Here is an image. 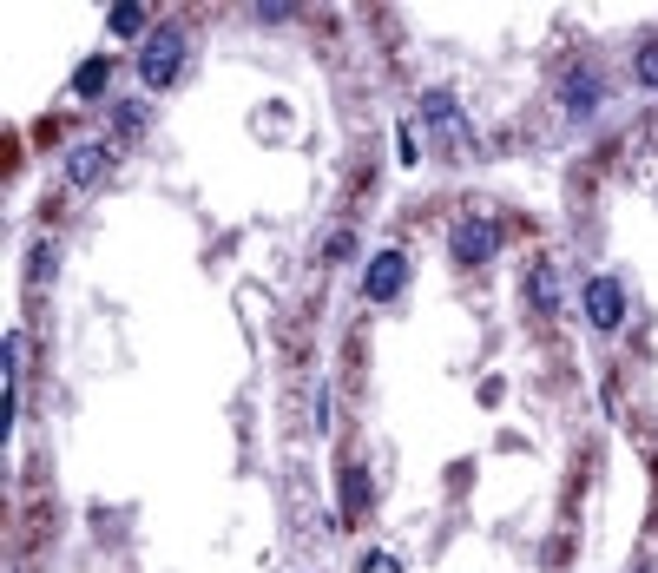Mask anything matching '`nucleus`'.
<instances>
[{"label": "nucleus", "mask_w": 658, "mask_h": 573, "mask_svg": "<svg viewBox=\"0 0 658 573\" xmlns=\"http://www.w3.org/2000/svg\"><path fill=\"white\" fill-rule=\"evenodd\" d=\"M178 66H185V27H152L139 47V80L158 93V86L178 80Z\"/></svg>", "instance_id": "1"}, {"label": "nucleus", "mask_w": 658, "mask_h": 573, "mask_svg": "<svg viewBox=\"0 0 658 573\" xmlns=\"http://www.w3.org/2000/svg\"><path fill=\"white\" fill-rule=\"evenodd\" d=\"M586 317H593V330H619L626 323V290H619V277H593L586 284Z\"/></svg>", "instance_id": "2"}, {"label": "nucleus", "mask_w": 658, "mask_h": 573, "mask_svg": "<svg viewBox=\"0 0 658 573\" xmlns=\"http://www.w3.org/2000/svg\"><path fill=\"white\" fill-rule=\"evenodd\" d=\"M402 284H408V251H376V257H369V277H362V290H369L376 303L402 297Z\"/></svg>", "instance_id": "3"}, {"label": "nucleus", "mask_w": 658, "mask_h": 573, "mask_svg": "<svg viewBox=\"0 0 658 573\" xmlns=\"http://www.w3.org/2000/svg\"><path fill=\"white\" fill-rule=\"evenodd\" d=\"M494 251H501V231H494V224H481V218L455 224V257L461 264H487Z\"/></svg>", "instance_id": "4"}, {"label": "nucleus", "mask_w": 658, "mask_h": 573, "mask_svg": "<svg viewBox=\"0 0 658 573\" xmlns=\"http://www.w3.org/2000/svg\"><path fill=\"white\" fill-rule=\"evenodd\" d=\"M106 172H112L106 145H73V152H66V178H73V185H99Z\"/></svg>", "instance_id": "5"}, {"label": "nucleus", "mask_w": 658, "mask_h": 573, "mask_svg": "<svg viewBox=\"0 0 658 573\" xmlns=\"http://www.w3.org/2000/svg\"><path fill=\"white\" fill-rule=\"evenodd\" d=\"M527 297H533V310H560V271H553V264H533Z\"/></svg>", "instance_id": "6"}, {"label": "nucleus", "mask_w": 658, "mask_h": 573, "mask_svg": "<svg viewBox=\"0 0 658 573\" xmlns=\"http://www.w3.org/2000/svg\"><path fill=\"white\" fill-rule=\"evenodd\" d=\"M145 20H152V14H145L139 0H119V7H112V14H106V27L119 33V40H132V33H145Z\"/></svg>", "instance_id": "7"}, {"label": "nucleus", "mask_w": 658, "mask_h": 573, "mask_svg": "<svg viewBox=\"0 0 658 573\" xmlns=\"http://www.w3.org/2000/svg\"><path fill=\"white\" fill-rule=\"evenodd\" d=\"M106 80H112V60H86V66L73 73V93L93 99V93H106Z\"/></svg>", "instance_id": "8"}, {"label": "nucleus", "mask_w": 658, "mask_h": 573, "mask_svg": "<svg viewBox=\"0 0 658 573\" xmlns=\"http://www.w3.org/2000/svg\"><path fill=\"white\" fill-rule=\"evenodd\" d=\"M362 508H369V481H362L356 468H343V521H356Z\"/></svg>", "instance_id": "9"}, {"label": "nucleus", "mask_w": 658, "mask_h": 573, "mask_svg": "<svg viewBox=\"0 0 658 573\" xmlns=\"http://www.w3.org/2000/svg\"><path fill=\"white\" fill-rule=\"evenodd\" d=\"M112 126H119V132H139L145 126V99H126V106L112 112Z\"/></svg>", "instance_id": "10"}, {"label": "nucleus", "mask_w": 658, "mask_h": 573, "mask_svg": "<svg viewBox=\"0 0 658 573\" xmlns=\"http://www.w3.org/2000/svg\"><path fill=\"white\" fill-rule=\"evenodd\" d=\"M639 80L658 86V40H645V47H639Z\"/></svg>", "instance_id": "11"}, {"label": "nucleus", "mask_w": 658, "mask_h": 573, "mask_svg": "<svg viewBox=\"0 0 658 573\" xmlns=\"http://www.w3.org/2000/svg\"><path fill=\"white\" fill-rule=\"evenodd\" d=\"M290 14H297V7H277V0H257V7H251V20H270V27H277V20H290Z\"/></svg>", "instance_id": "12"}, {"label": "nucleus", "mask_w": 658, "mask_h": 573, "mask_svg": "<svg viewBox=\"0 0 658 573\" xmlns=\"http://www.w3.org/2000/svg\"><path fill=\"white\" fill-rule=\"evenodd\" d=\"M362 573H402V560H395V554H369V560H362Z\"/></svg>", "instance_id": "13"}, {"label": "nucleus", "mask_w": 658, "mask_h": 573, "mask_svg": "<svg viewBox=\"0 0 658 573\" xmlns=\"http://www.w3.org/2000/svg\"><path fill=\"white\" fill-rule=\"evenodd\" d=\"M395 152H402V165L422 159V145H415V132H408V126H402V139H395Z\"/></svg>", "instance_id": "14"}]
</instances>
